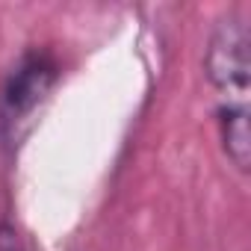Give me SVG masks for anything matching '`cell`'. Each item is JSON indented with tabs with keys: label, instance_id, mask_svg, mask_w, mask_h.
<instances>
[{
	"label": "cell",
	"instance_id": "obj_1",
	"mask_svg": "<svg viewBox=\"0 0 251 251\" xmlns=\"http://www.w3.org/2000/svg\"><path fill=\"white\" fill-rule=\"evenodd\" d=\"M207 77L222 92V103H248L251 56L248 30L236 18H225L207 48Z\"/></svg>",
	"mask_w": 251,
	"mask_h": 251
},
{
	"label": "cell",
	"instance_id": "obj_2",
	"mask_svg": "<svg viewBox=\"0 0 251 251\" xmlns=\"http://www.w3.org/2000/svg\"><path fill=\"white\" fill-rule=\"evenodd\" d=\"M56 83V65L48 53H27L18 68L9 74L3 100H0V121L9 139H18L21 127L36 115Z\"/></svg>",
	"mask_w": 251,
	"mask_h": 251
},
{
	"label": "cell",
	"instance_id": "obj_3",
	"mask_svg": "<svg viewBox=\"0 0 251 251\" xmlns=\"http://www.w3.org/2000/svg\"><path fill=\"white\" fill-rule=\"evenodd\" d=\"M222 145L230 163L239 172H248L251 163V130H248V103H222L219 106Z\"/></svg>",
	"mask_w": 251,
	"mask_h": 251
}]
</instances>
